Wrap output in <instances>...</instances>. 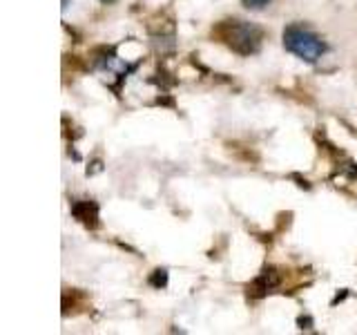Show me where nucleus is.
Here are the masks:
<instances>
[{"label":"nucleus","mask_w":357,"mask_h":335,"mask_svg":"<svg viewBox=\"0 0 357 335\" xmlns=\"http://www.w3.org/2000/svg\"><path fill=\"white\" fill-rule=\"evenodd\" d=\"M100 3H105V5H112V3H116V0H100Z\"/></svg>","instance_id":"obj_7"},{"label":"nucleus","mask_w":357,"mask_h":335,"mask_svg":"<svg viewBox=\"0 0 357 335\" xmlns=\"http://www.w3.org/2000/svg\"><path fill=\"white\" fill-rule=\"evenodd\" d=\"M70 9V0H63V11Z\"/></svg>","instance_id":"obj_6"},{"label":"nucleus","mask_w":357,"mask_h":335,"mask_svg":"<svg viewBox=\"0 0 357 335\" xmlns=\"http://www.w3.org/2000/svg\"><path fill=\"white\" fill-rule=\"evenodd\" d=\"M284 47L306 63H317L321 59V54L326 52V45L315 34L299 25H290L284 29Z\"/></svg>","instance_id":"obj_2"},{"label":"nucleus","mask_w":357,"mask_h":335,"mask_svg":"<svg viewBox=\"0 0 357 335\" xmlns=\"http://www.w3.org/2000/svg\"><path fill=\"white\" fill-rule=\"evenodd\" d=\"M212 34H217L230 50H234L237 54H243V56L255 54L259 50L261 36H264L259 27L250 25V22H245V20H223Z\"/></svg>","instance_id":"obj_1"},{"label":"nucleus","mask_w":357,"mask_h":335,"mask_svg":"<svg viewBox=\"0 0 357 335\" xmlns=\"http://www.w3.org/2000/svg\"><path fill=\"white\" fill-rule=\"evenodd\" d=\"M241 3L245 9H250V11H261L271 5V0H241Z\"/></svg>","instance_id":"obj_4"},{"label":"nucleus","mask_w":357,"mask_h":335,"mask_svg":"<svg viewBox=\"0 0 357 335\" xmlns=\"http://www.w3.org/2000/svg\"><path fill=\"white\" fill-rule=\"evenodd\" d=\"M165 279H167L165 271H156V277L152 279V284H156V286H165Z\"/></svg>","instance_id":"obj_5"},{"label":"nucleus","mask_w":357,"mask_h":335,"mask_svg":"<svg viewBox=\"0 0 357 335\" xmlns=\"http://www.w3.org/2000/svg\"><path fill=\"white\" fill-rule=\"evenodd\" d=\"M72 215L89 228H94L98 223V208H96V204H92V201H76L72 206Z\"/></svg>","instance_id":"obj_3"}]
</instances>
